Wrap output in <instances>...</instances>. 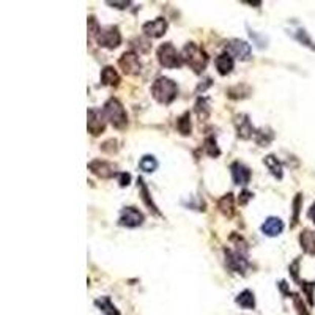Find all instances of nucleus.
<instances>
[{
	"mask_svg": "<svg viewBox=\"0 0 315 315\" xmlns=\"http://www.w3.org/2000/svg\"><path fill=\"white\" fill-rule=\"evenodd\" d=\"M151 95L160 104H170L178 96V85L166 76L158 77L151 85Z\"/></svg>",
	"mask_w": 315,
	"mask_h": 315,
	"instance_id": "obj_1",
	"label": "nucleus"
},
{
	"mask_svg": "<svg viewBox=\"0 0 315 315\" xmlns=\"http://www.w3.org/2000/svg\"><path fill=\"white\" fill-rule=\"evenodd\" d=\"M181 59H183V63L188 65L197 74L202 73L208 65V54L199 45H195V43L184 45L181 51Z\"/></svg>",
	"mask_w": 315,
	"mask_h": 315,
	"instance_id": "obj_2",
	"label": "nucleus"
},
{
	"mask_svg": "<svg viewBox=\"0 0 315 315\" xmlns=\"http://www.w3.org/2000/svg\"><path fill=\"white\" fill-rule=\"evenodd\" d=\"M103 113L106 120L115 128V130H125L128 126V113L117 98L107 99L103 106Z\"/></svg>",
	"mask_w": 315,
	"mask_h": 315,
	"instance_id": "obj_3",
	"label": "nucleus"
},
{
	"mask_svg": "<svg viewBox=\"0 0 315 315\" xmlns=\"http://www.w3.org/2000/svg\"><path fill=\"white\" fill-rule=\"evenodd\" d=\"M158 62L164 68H180L183 65L181 54L174 48L172 43H164L158 48Z\"/></svg>",
	"mask_w": 315,
	"mask_h": 315,
	"instance_id": "obj_4",
	"label": "nucleus"
},
{
	"mask_svg": "<svg viewBox=\"0 0 315 315\" xmlns=\"http://www.w3.org/2000/svg\"><path fill=\"white\" fill-rule=\"evenodd\" d=\"M95 40L101 48L115 49L122 45V33L117 25H107V27L99 28Z\"/></svg>",
	"mask_w": 315,
	"mask_h": 315,
	"instance_id": "obj_5",
	"label": "nucleus"
},
{
	"mask_svg": "<svg viewBox=\"0 0 315 315\" xmlns=\"http://www.w3.org/2000/svg\"><path fill=\"white\" fill-rule=\"evenodd\" d=\"M224 254H225V265L227 268L233 271V273H238V274H245L246 269L249 268V262L245 257L241 251H232V249H224Z\"/></svg>",
	"mask_w": 315,
	"mask_h": 315,
	"instance_id": "obj_6",
	"label": "nucleus"
},
{
	"mask_svg": "<svg viewBox=\"0 0 315 315\" xmlns=\"http://www.w3.org/2000/svg\"><path fill=\"white\" fill-rule=\"evenodd\" d=\"M89 170L92 174L98 178H103V180H109V178H113V177H119L120 172H117V166L112 164L109 161H104V160H93L89 163Z\"/></svg>",
	"mask_w": 315,
	"mask_h": 315,
	"instance_id": "obj_7",
	"label": "nucleus"
},
{
	"mask_svg": "<svg viewBox=\"0 0 315 315\" xmlns=\"http://www.w3.org/2000/svg\"><path fill=\"white\" fill-rule=\"evenodd\" d=\"M225 49H227L228 54H230L232 57H235V59H238V60L246 62V60L251 59L252 48H251V45H248V43L243 41V40H238V38L228 40L227 45H225Z\"/></svg>",
	"mask_w": 315,
	"mask_h": 315,
	"instance_id": "obj_8",
	"label": "nucleus"
},
{
	"mask_svg": "<svg viewBox=\"0 0 315 315\" xmlns=\"http://www.w3.org/2000/svg\"><path fill=\"white\" fill-rule=\"evenodd\" d=\"M119 66L123 69V73L128 76H136L140 73L142 63L139 60V55L134 51H128L123 52L122 57L119 59Z\"/></svg>",
	"mask_w": 315,
	"mask_h": 315,
	"instance_id": "obj_9",
	"label": "nucleus"
},
{
	"mask_svg": "<svg viewBox=\"0 0 315 315\" xmlns=\"http://www.w3.org/2000/svg\"><path fill=\"white\" fill-rule=\"evenodd\" d=\"M145 221L144 218V213L139 211L137 208L134 207H126L122 210V214H120V219H119V224L122 227H126V228H136L139 225H142Z\"/></svg>",
	"mask_w": 315,
	"mask_h": 315,
	"instance_id": "obj_10",
	"label": "nucleus"
},
{
	"mask_svg": "<svg viewBox=\"0 0 315 315\" xmlns=\"http://www.w3.org/2000/svg\"><path fill=\"white\" fill-rule=\"evenodd\" d=\"M87 130L92 136H99L103 134L106 130V117L103 110L98 109H89L87 112Z\"/></svg>",
	"mask_w": 315,
	"mask_h": 315,
	"instance_id": "obj_11",
	"label": "nucleus"
},
{
	"mask_svg": "<svg viewBox=\"0 0 315 315\" xmlns=\"http://www.w3.org/2000/svg\"><path fill=\"white\" fill-rule=\"evenodd\" d=\"M235 128H237V136L243 140H248V139L254 137V134L257 131L252 126L248 113H240V115L235 117Z\"/></svg>",
	"mask_w": 315,
	"mask_h": 315,
	"instance_id": "obj_12",
	"label": "nucleus"
},
{
	"mask_svg": "<svg viewBox=\"0 0 315 315\" xmlns=\"http://www.w3.org/2000/svg\"><path fill=\"white\" fill-rule=\"evenodd\" d=\"M142 32L148 38H161L167 32V21L164 18H156L142 25Z\"/></svg>",
	"mask_w": 315,
	"mask_h": 315,
	"instance_id": "obj_13",
	"label": "nucleus"
},
{
	"mask_svg": "<svg viewBox=\"0 0 315 315\" xmlns=\"http://www.w3.org/2000/svg\"><path fill=\"white\" fill-rule=\"evenodd\" d=\"M230 174H232V180L235 184L246 186L251 181V169L240 161H235L230 166Z\"/></svg>",
	"mask_w": 315,
	"mask_h": 315,
	"instance_id": "obj_14",
	"label": "nucleus"
},
{
	"mask_svg": "<svg viewBox=\"0 0 315 315\" xmlns=\"http://www.w3.org/2000/svg\"><path fill=\"white\" fill-rule=\"evenodd\" d=\"M284 230V221L276 216H269L266 221L262 224V232L266 237H278Z\"/></svg>",
	"mask_w": 315,
	"mask_h": 315,
	"instance_id": "obj_15",
	"label": "nucleus"
},
{
	"mask_svg": "<svg viewBox=\"0 0 315 315\" xmlns=\"http://www.w3.org/2000/svg\"><path fill=\"white\" fill-rule=\"evenodd\" d=\"M214 63H216V69H218V73L221 76H227V74H230L232 73V69L235 66V60H233V57L228 54V52H224L221 55L216 57V60H214Z\"/></svg>",
	"mask_w": 315,
	"mask_h": 315,
	"instance_id": "obj_16",
	"label": "nucleus"
},
{
	"mask_svg": "<svg viewBox=\"0 0 315 315\" xmlns=\"http://www.w3.org/2000/svg\"><path fill=\"white\" fill-rule=\"evenodd\" d=\"M218 210L224 214L225 218H233L235 214V197L232 192L222 195L218 200Z\"/></svg>",
	"mask_w": 315,
	"mask_h": 315,
	"instance_id": "obj_17",
	"label": "nucleus"
},
{
	"mask_svg": "<svg viewBox=\"0 0 315 315\" xmlns=\"http://www.w3.org/2000/svg\"><path fill=\"white\" fill-rule=\"evenodd\" d=\"M299 245H301V249L307 255H315V232L309 230V228H304V230L299 233Z\"/></svg>",
	"mask_w": 315,
	"mask_h": 315,
	"instance_id": "obj_18",
	"label": "nucleus"
},
{
	"mask_svg": "<svg viewBox=\"0 0 315 315\" xmlns=\"http://www.w3.org/2000/svg\"><path fill=\"white\" fill-rule=\"evenodd\" d=\"M263 164L268 167L269 174L273 175L274 178H278V180H282V177H284L282 163L278 160V158H276L274 154H268V156H265V158H263Z\"/></svg>",
	"mask_w": 315,
	"mask_h": 315,
	"instance_id": "obj_19",
	"label": "nucleus"
},
{
	"mask_svg": "<svg viewBox=\"0 0 315 315\" xmlns=\"http://www.w3.org/2000/svg\"><path fill=\"white\" fill-rule=\"evenodd\" d=\"M120 74L113 66H104L101 71V84L109 85V87H119L120 84Z\"/></svg>",
	"mask_w": 315,
	"mask_h": 315,
	"instance_id": "obj_20",
	"label": "nucleus"
},
{
	"mask_svg": "<svg viewBox=\"0 0 315 315\" xmlns=\"http://www.w3.org/2000/svg\"><path fill=\"white\" fill-rule=\"evenodd\" d=\"M95 306L101 310L104 315H120V310L115 307V304L112 303V299L109 296H101L95 299Z\"/></svg>",
	"mask_w": 315,
	"mask_h": 315,
	"instance_id": "obj_21",
	"label": "nucleus"
},
{
	"mask_svg": "<svg viewBox=\"0 0 315 315\" xmlns=\"http://www.w3.org/2000/svg\"><path fill=\"white\" fill-rule=\"evenodd\" d=\"M235 303H237L241 309L252 310V309L255 307V296H254V292H251V290H243V292L238 293V296L235 298Z\"/></svg>",
	"mask_w": 315,
	"mask_h": 315,
	"instance_id": "obj_22",
	"label": "nucleus"
},
{
	"mask_svg": "<svg viewBox=\"0 0 315 315\" xmlns=\"http://www.w3.org/2000/svg\"><path fill=\"white\" fill-rule=\"evenodd\" d=\"M254 140L259 144L260 147H268L271 142L274 140V131L271 130V128H260V130H257L255 134H254Z\"/></svg>",
	"mask_w": 315,
	"mask_h": 315,
	"instance_id": "obj_23",
	"label": "nucleus"
},
{
	"mask_svg": "<svg viewBox=\"0 0 315 315\" xmlns=\"http://www.w3.org/2000/svg\"><path fill=\"white\" fill-rule=\"evenodd\" d=\"M137 186H139V191H140V199L144 200V204H145L150 210H153V213L160 214V210H158V207L154 205V202H153V199H151V195H150V191H148V188H147L145 181L142 180V178H139V180H137Z\"/></svg>",
	"mask_w": 315,
	"mask_h": 315,
	"instance_id": "obj_24",
	"label": "nucleus"
},
{
	"mask_svg": "<svg viewBox=\"0 0 315 315\" xmlns=\"http://www.w3.org/2000/svg\"><path fill=\"white\" fill-rule=\"evenodd\" d=\"M210 99L208 98H204V96H200L197 98V101H195V113H197V117L200 119V122L202 120H207L210 117Z\"/></svg>",
	"mask_w": 315,
	"mask_h": 315,
	"instance_id": "obj_25",
	"label": "nucleus"
},
{
	"mask_svg": "<svg viewBox=\"0 0 315 315\" xmlns=\"http://www.w3.org/2000/svg\"><path fill=\"white\" fill-rule=\"evenodd\" d=\"M177 130L181 136H189L191 134V113L189 112H184L183 115H180L177 119Z\"/></svg>",
	"mask_w": 315,
	"mask_h": 315,
	"instance_id": "obj_26",
	"label": "nucleus"
},
{
	"mask_svg": "<svg viewBox=\"0 0 315 315\" xmlns=\"http://www.w3.org/2000/svg\"><path fill=\"white\" fill-rule=\"evenodd\" d=\"M249 95H251V89L246 84H238L235 87H230L227 90V96L230 99H243V98H248Z\"/></svg>",
	"mask_w": 315,
	"mask_h": 315,
	"instance_id": "obj_27",
	"label": "nucleus"
},
{
	"mask_svg": "<svg viewBox=\"0 0 315 315\" xmlns=\"http://www.w3.org/2000/svg\"><path fill=\"white\" fill-rule=\"evenodd\" d=\"M292 36H293L296 41L301 43V45H304V46H307L309 49L315 51V43L312 41V38L309 36V33L304 30V28H298V30H295V32L292 33Z\"/></svg>",
	"mask_w": 315,
	"mask_h": 315,
	"instance_id": "obj_28",
	"label": "nucleus"
},
{
	"mask_svg": "<svg viewBox=\"0 0 315 315\" xmlns=\"http://www.w3.org/2000/svg\"><path fill=\"white\" fill-rule=\"evenodd\" d=\"M139 167L144 170V172H154L158 169V161H156V158L153 154H145V156H142L140 158V161H139Z\"/></svg>",
	"mask_w": 315,
	"mask_h": 315,
	"instance_id": "obj_29",
	"label": "nucleus"
},
{
	"mask_svg": "<svg viewBox=\"0 0 315 315\" xmlns=\"http://www.w3.org/2000/svg\"><path fill=\"white\" fill-rule=\"evenodd\" d=\"M204 150L211 158H218L221 154V150H219V147L216 144V139H214L213 136H208L205 139V142H204Z\"/></svg>",
	"mask_w": 315,
	"mask_h": 315,
	"instance_id": "obj_30",
	"label": "nucleus"
},
{
	"mask_svg": "<svg viewBox=\"0 0 315 315\" xmlns=\"http://www.w3.org/2000/svg\"><path fill=\"white\" fill-rule=\"evenodd\" d=\"M301 205H303V194L301 192H298L293 199V216H292V224L290 227L293 228L298 221H299V211H301Z\"/></svg>",
	"mask_w": 315,
	"mask_h": 315,
	"instance_id": "obj_31",
	"label": "nucleus"
},
{
	"mask_svg": "<svg viewBox=\"0 0 315 315\" xmlns=\"http://www.w3.org/2000/svg\"><path fill=\"white\" fill-rule=\"evenodd\" d=\"M292 298H293V304H295V309H296L298 315H310L301 296L296 295V293H293V295H292Z\"/></svg>",
	"mask_w": 315,
	"mask_h": 315,
	"instance_id": "obj_32",
	"label": "nucleus"
},
{
	"mask_svg": "<svg viewBox=\"0 0 315 315\" xmlns=\"http://www.w3.org/2000/svg\"><path fill=\"white\" fill-rule=\"evenodd\" d=\"M299 285H301V289L304 290V293H306V296H307V299H309V304L313 306V290H315V282H306V281H303V282H299Z\"/></svg>",
	"mask_w": 315,
	"mask_h": 315,
	"instance_id": "obj_33",
	"label": "nucleus"
},
{
	"mask_svg": "<svg viewBox=\"0 0 315 315\" xmlns=\"http://www.w3.org/2000/svg\"><path fill=\"white\" fill-rule=\"evenodd\" d=\"M131 46L136 48V49H139V52H142V54H147L150 51V46L151 45H150L147 40H144V38H136V40L131 41Z\"/></svg>",
	"mask_w": 315,
	"mask_h": 315,
	"instance_id": "obj_34",
	"label": "nucleus"
},
{
	"mask_svg": "<svg viewBox=\"0 0 315 315\" xmlns=\"http://www.w3.org/2000/svg\"><path fill=\"white\" fill-rule=\"evenodd\" d=\"M252 192L251 191H248V189H243L241 191V194H240V197H238V204L240 205H246L248 202H249V200L252 199Z\"/></svg>",
	"mask_w": 315,
	"mask_h": 315,
	"instance_id": "obj_35",
	"label": "nucleus"
},
{
	"mask_svg": "<svg viewBox=\"0 0 315 315\" xmlns=\"http://www.w3.org/2000/svg\"><path fill=\"white\" fill-rule=\"evenodd\" d=\"M119 183H120L122 188H125V186H128L131 183V175L125 174V172H120V174H119Z\"/></svg>",
	"mask_w": 315,
	"mask_h": 315,
	"instance_id": "obj_36",
	"label": "nucleus"
},
{
	"mask_svg": "<svg viewBox=\"0 0 315 315\" xmlns=\"http://www.w3.org/2000/svg\"><path fill=\"white\" fill-rule=\"evenodd\" d=\"M290 274L295 281H298V269H299V259H296L292 265H290Z\"/></svg>",
	"mask_w": 315,
	"mask_h": 315,
	"instance_id": "obj_37",
	"label": "nucleus"
},
{
	"mask_svg": "<svg viewBox=\"0 0 315 315\" xmlns=\"http://www.w3.org/2000/svg\"><path fill=\"white\" fill-rule=\"evenodd\" d=\"M107 5L115 7V8H119V10H125V8H128V7L131 5V2H107Z\"/></svg>",
	"mask_w": 315,
	"mask_h": 315,
	"instance_id": "obj_38",
	"label": "nucleus"
},
{
	"mask_svg": "<svg viewBox=\"0 0 315 315\" xmlns=\"http://www.w3.org/2000/svg\"><path fill=\"white\" fill-rule=\"evenodd\" d=\"M309 218L315 222V204L310 207V210H309Z\"/></svg>",
	"mask_w": 315,
	"mask_h": 315,
	"instance_id": "obj_39",
	"label": "nucleus"
}]
</instances>
